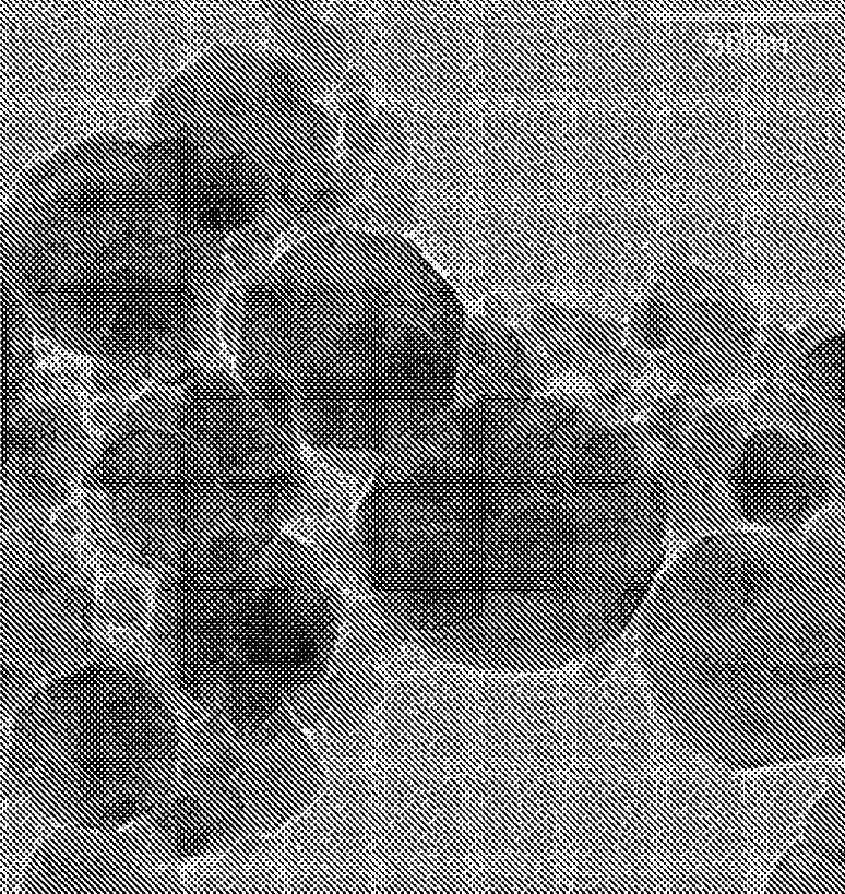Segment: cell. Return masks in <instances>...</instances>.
<instances>
[{"label":"cell","mask_w":845,"mask_h":894,"mask_svg":"<svg viewBox=\"0 0 845 894\" xmlns=\"http://www.w3.org/2000/svg\"><path fill=\"white\" fill-rule=\"evenodd\" d=\"M480 320L471 323L459 351L455 393L477 402L525 403L535 365L525 341ZM473 403V404H474Z\"/></svg>","instance_id":"2"},{"label":"cell","mask_w":845,"mask_h":894,"mask_svg":"<svg viewBox=\"0 0 845 894\" xmlns=\"http://www.w3.org/2000/svg\"><path fill=\"white\" fill-rule=\"evenodd\" d=\"M287 251L243 286L241 381L290 434L380 449L445 415L459 331L449 285L381 241Z\"/></svg>","instance_id":"1"}]
</instances>
